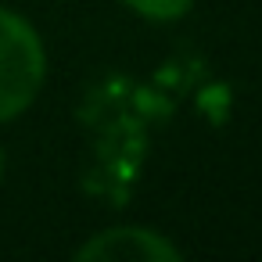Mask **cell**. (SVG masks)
<instances>
[{"instance_id": "cell-1", "label": "cell", "mask_w": 262, "mask_h": 262, "mask_svg": "<svg viewBox=\"0 0 262 262\" xmlns=\"http://www.w3.org/2000/svg\"><path fill=\"white\" fill-rule=\"evenodd\" d=\"M43 79L47 51L40 33L11 8H0V126L18 119L40 97Z\"/></svg>"}, {"instance_id": "cell-2", "label": "cell", "mask_w": 262, "mask_h": 262, "mask_svg": "<svg viewBox=\"0 0 262 262\" xmlns=\"http://www.w3.org/2000/svg\"><path fill=\"white\" fill-rule=\"evenodd\" d=\"M79 262H176L180 248L147 226H112L104 233H94L79 251Z\"/></svg>"}, {"instance_id": "cell-3", "label": "cell", "mask_w": 262, "mask_h": 262, "mask_svg": "<svg viewBox=\"0 0 262 262\" xmlns=\"http://www.w3.org/2000/svg\"><path fill=\"white\" fill-rule=\"evenodd\" d=\"M122 4L151 22H176L194 8V0H122Z\"/></svg>"}, {"instance_id": "cell-4", "label": "cell", "mask_w": 262, "mask_h": 262, "mask_svg": "<svg viewBox=\"0 0 262 262\" xmlns=\"http://www.w3.org/2000/svg\"><path fill=\"white\" fill-rule=\"evenodd\" d=\"M0 176H4V151H0Z\"/></svg>"}]
</instances>
